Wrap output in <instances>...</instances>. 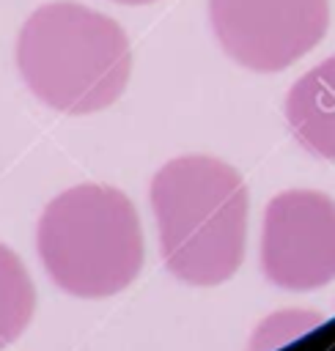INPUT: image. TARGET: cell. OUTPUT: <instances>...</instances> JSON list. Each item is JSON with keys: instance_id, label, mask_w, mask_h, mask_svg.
<instances>
[{"instance_id": "obj_6", "label": "cell", "mask_w": 335, "mask_h": 351, "mask_svg": "<svg viewBox=\"0 0 335 351\" xmlns=\"http://www.w3.org/2000/svg\"><path fill=\"white\" fill-rule=\"evenodd\" d=\"M286 123L308 154L335 162V55L308 69L288 88Z\"/></svg>"}, {"instance_id": "obj_3", "label": "cell", "mask_w": 335, "mask_h": 351, "mask_svg": "<svg viewBox=\"0 0 335 351\" xmlns=\"http://www.w3.org/2000/svg\"><path fill=\"white\" fill-rule=\"evenodd\" d=\"M36 250L49 280L80 299L121 293L146 261L137 208L107 184H77L55 195L38 217Z\"/></svg>"}, {"instance_id": "obj_4", "label": "cell", "mask_w": 335, "mask_h": 351, "mask_svg": "<svg viewBox=\"0 0 335 351\" xmlns=\"http://www.w3.org/2000/svg\"><path fill=\"white\" fill-rule=\"evenodd\" d=\"M209 22L231 60L275 74L327 36L330 0H209Z\"/></svg>"}, {"instance_id": "obj_1", "label": "cell", "mask_w": 335, "mask_h": 351, "mask_svg": "<svg viewBox=\"0 0 335 351\" xmlns=\"http://www.w3.org/2000/svg\"><path fill=\"white\" fill-rule=\"evenodd\" d=\"M151 208L165 269L187 285H220L244 258L250 195L236 167L217 156L184 154L151 178Z\"/></svg>"}, {"instance_id": "obj_2", "label": "cell", "mask_w": 335, "mask_h": 351, "mask_svg": "<svg viewBox=\"0 0 335 351\" xmlns=\"http://www.w3.org/2000/svg\"><path fill=\"white\" fill-rule=\"evenodd\" d=\"M16 69L47 107L91 115L124 93L132 74V47L113 16L74 0H55L22 22Z\"/></svg>"}, {"instance_id": "obj_5", "label": "cell", "mask_w": 335, "mask_h": 351, "mask_svg": "<svg viewBox=\"0 0 335 351\" xmlns=\"http://www.w3.org/2000/svg\"><path fill=\"white\" fill-rule=\"evenodd\" d=\"M261 271L286 291L335 280V200L319 189L277 192L264 208Z\"/></svg>"}, {"instance_id": "obj_7", "label": "cell", "mask_w": 335, "mask_h": 351, "mask_svg": "<svg viewBox=\"0 0 335 351\" xmlns=\"http://www.w3.org/2000/svg\"><path fill=\"white\" fill-rule=\"evenodd\" d=\"M36 313V285L22 258L0 241V351L22 337Z\"/></svg>"}, {"instance_id": "obj_8", "label": "cell", "mask_w": 335, "mask_h": 351, "mask_svg": "<svg viewBox=\"0 0 335 351\" xmlns=\"http://www.w3.org/2000/svg\"><path fill=\"white\" fill-rule=\"evenodd\" d=\"M115 3H124V5H148L154 0H115Z\"/></svg>"}]
</instances>
